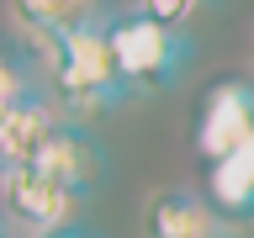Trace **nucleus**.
Masks as SVG:
<instances>
[{"instance_id": "nucleus-1", "label": "nucleus", "mask_w": 254, "mask_h": 238, "mask_svg": "<svg viewBox=\"0 0 254 238\" xmlns=\"http://www.w3.org/2000/svg\"><path fill=\"white\" fill-rule=\"evenodd\" d=\"M37 48H43L48 85L59 95V111L69 122L85 127L106 106L127 101L122 79H117V63H111V48H106V16L90 21V27H79V32H64L53 43H37Z\"/></svg>"}, {"instance_id": "nucleus-2", "label": "nucleus", "mask_w": 254, "mask_h": 238, "mask_svg": "<svg viewBox=\"0 0 254 238\" xmlns=\"http://www.w3.org/2000/svg\"><path fill=\"white\" fill-rule=\"evenodd\" d=\"M106 48H111V63H117V79H122L127 95L170 90L190 63V37L148 21L143 11L106 16Z\"/></svg>"}, {"instance_id": "nucleus-3", "label": "nucleus", "mask_w": 254, "mask_h": 238, "mask_svg": "<svg viewBox=\"0 0 254 238\" xmlns=\"http://www.w3.org/2000/svg\"><path fill=\"white\" fill-rule=\"evenodd\" d=\"M0 212H5V222H16V228H27V233H53V228H69L79 212V196L69 185H59L53 175L43 170H16L0 180Z\"/></svg>"}, {"instance_id": "nucleus-4", "label": "nucleus", "mask_w": 254, "mask_h": 238, "mask_svg": "<svg viewBox=\"0 0 254 238\" xmlns=\"http://www.w3.org/2000/svg\"><path fill=\"white\" fill-rule=\"evenodd\" d=\"M249 138H254V85H244V79L212 85L201 101V117H196V154L206 164H217V159L238 154Z\"/></svg>"}, {"instance_id": "nucleus-5", "label": "nucleus", "mask_w": 254, "mask_h": 238, "mask_svg": "<svg viewBox=\"0 0 254 238\" xmlns=\"http://www.w3.org/2000/svg\"><path fill=\"white\" fill-rule=\"evenodd\" d=\"M32 170L53 175L59 185H69L79 201H85V196L101 185V175H106V148L90 138V127H79V122H69V117H64V122L48 132V143L37 148Z\"/></svg>"}, {"instance_id": "nucleus-6", "label": "nucleus", "mask_w": 254, "mask_h": 238, "mask_svg": "<svg viewBox=\"0 0 254 238\" xmlns=\"http://www.w3.org/2000/svg\"><path fill=\"white\" fill-rule=\"evenodd\" d=\"M64 122V111L48 101L37 85L27 95H16L11 106H0V180L16 170H32L37 148L48 143V132Z\"/></svg>"}, {"instance_id": "nucleus-7", "label": "nucleus", "mask_w": 254, "mask_h": 238, "mask_svg": "<svg viewBox=\"0 0 254 238\" xmlns=\"http://www.w3.org/2000/svg\"><path fill=\"white\" fill-rule=\"evenodd\" d=\"M143 233L148 238H222V222L190 190H154L143 206Z\"/></svg>"}, {"instance_id": "nucleus-8", "label": "nucleus", "mask_w": 254, "mask_h": 238, "mask_svg": "<svg viewBox=\"0 0 254 238\" xmlns=\"http://www.w3.org/2000/svg\"><path fill=\"white\" fill-rule=\"evenodd\" d=\"M206 206L217 217L233 222H254V138L238 154L206 164Z\"/></svg>"}, {"instance_id": "nucleus-9", "label": "nucleus", "mask_w": 254, "mask_h": 238, "mask_svg": "<svg viewBox=\"0 0 254 238\" xmlns=\"http://www.w3.org/2000/svg\"><path fill=\"white\" fill-rule=\"evenodd\" d=\"M11 21L32 43H53L64 32H79L90 21H101V5L95 0H11Z\"/></svg>"}, {"instance_id": "nucleus-10", "label": "nucleus", "mask_w": 254, "mask_h": 238, "mask_svg": "<svg viewBox=\"0 0 254 238\" xmlns=\"http://www.w3.org/2000/svg\"><path fill=\"white\" fill-rule=\"evenodd\" d=\"M196 5H201V0H138V11L148 16V21H159V27H186L190 16H196Z\"/></svg>"}, {"instance_id": "nucleus-11", "label": "nucleus", "mask_w": 254, "mask_h": 238, "mask_svg": "<svg viewBox=\"0 0 254 238\" xmlns=\"http://www.w3.org/2000/svg\"><path fill=\"white\" fill-rule=\"evenodd\" d=\"M32 90V79H27V69L11 59V53H0V106H11L16 95H27Z\"/></svg>"}, {"instance_id": "nucleus-12", "label": "nucleus", "mask_w": 254, "mask_h": 238, "mask_svg": "<svg viewBox=\"0 0 254 238\" xmlns=\"http://www.w3.org/2000/svg\"><path fill=\"white\" fill-rule=\"evenodd\" d=\"M43 238H101V233L85 228V222H69V228H53V233H43Z\"/></svg>"}, {"instance_id": "nucleus-13", "label": "nucleus", "mask_w": 254, "mask_h": 238, "mask_svg": "<svg viewBox=\"0 0 254 238\" xmlns=\"http://www.w3.org/2000/svg\"><path fill=\"white\" fill-rule=\"evenodd\" d=\"M0 238H16V233H11V222H5V212H0Z\"/></svg>"}, {"instance_id": "nucleus-14", "label": "nucleus", "mask_w": 254, "mask_h": 238, "mask_svg": "<svg viewBox=\"0 0 254 238\" xmlns=\"http://www.w3.org/2000/svg\"><path fill=\"white\" fill-rule=\"evenodd\" d=\"M222 238H233V233H222Z\"/></svg>"}]
</instances>
